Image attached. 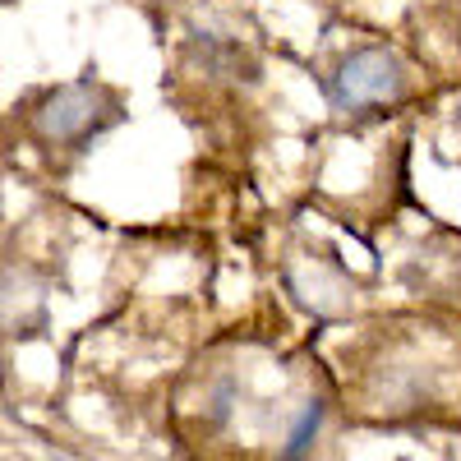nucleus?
I'll return each mask as SVG.
<instances>
[{"label":"nucleus","instance_id":"obj_1","mask_svg":"<svg viewBox=\"0 0 461 461\" xmlns=\"http://www.w3.org/2000/svg\"><path fill=\"white\" fill-rule=\"evenodd\" d=\"M115 121H121V102H115L111 88H102L93 79L51 88L32 111V130L47 148H84Z\"/></svg>","mask_w":461,"mask_h":461},{"label":"nucleus","instance_id":"obj_2","mask_svg":"<svg viewBox=\"0 0 461 461\" xmlns=\"http://www.w3.org/2000/svg\"><path fill=\"white\" fill-rule=\"evenodd\" d=\"M406 93V65L383 51V47H365L351 51L328 79V97L341 115H360L369 106H388Z\"/></svg>","mask_w":461,"mask_h":461},{"label":"nucleus","instance_id":"obj_3","mask_svg":"<svg viewBox=\"0 0 461 461\" xmlns=\"http://www.w3.org/2000/svg\"><path fill=\"white\" fill-rule=\"evenodd\" d=\"M189 60L203 74H212V79H230V84H240V79L254 84L258 79V60L221 32H189Z\"/></svg>","mask_w":461,"mask_h":461},{"label":"nucleus","instance_id":"obj_4","mask_svg":"<svg viewBox=\"0 0 461 461\" xmlns=\"http://www.w3.org/2000/svg\"><path fill=\"white\" fill-rule=\"evenodd\" d=\"M286 286L291 295L304 304V310H314V314H341L346 310V286L337 273H328L323 263H286Z\"/></svg>","mask_w":461,"mask_h":461},{"label":"nucleus","instance_id":"obj_5","mask_svg":"<svg viewBox=\"0 0 461 461\" xmlns=\"http://www.w3.org/2000/svg\"><path fill=\"white\" fill-rule=\"evenodd\" d=\"M319 425H323V406H319V402H310V406L300 411V420H295V429H291V438H286V452H282V456H286V461H300L304 452L314 447Z\"/></svg>","mask_w":461,"mask_h":461},{"label":"nucleus","instance_id":"obj_6","mask_svg":"<svg viewBox=\"0 0 461 461\" xmlns=\"http://www.w3.org/2000/svg\"><path fill=\"white\" fill-rule=\"evenodd\" d=\"M51 461H65V456H51Z\"/></svg>","mask_w":461,"mask_h":461}]
</instances>
